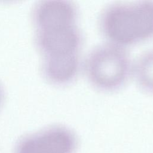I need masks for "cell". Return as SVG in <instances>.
Returning a JSON list of instances; mask_svg holds the SVG:
<instances>
[{"label":"cell","mask_w":153,"mask_h":153,"mask_svg":"<svg viewBox=\"0 0 153 153\" xmlns=\"http://www.w3.org/2000/svg\"><path fill=\"white\" fill-rule=\"evenodd\" d=\"M99 26L107 42L127 47L153 38V1L118 2L106 6Z\"/></svg>","instance_id":"cell-1"},{"label":"cell","mask_w":153,"mask_h":153,"mask_svg":"<svg viewBox=\"0 0 153 153\" xmlns=\"http://www.w3.org/2000/svg\"><path fill=\"white\" fill-rule=\"evenodd\" d=\"M133 63L126 48L106 42L88 53L82 68L94 88L109 93L120 90L132 76Z\"/></svg>","instance_id":"cell-2"},{"label":"cell","mask_w":153,"mask_h":153,"mask_svg":"<svg viewBox=\"0 0 153 153\" xmlns=\"http://www.w3.org/2000/svg\"><path fill=\"white\" fill-rule=\"evenodd\" d=\"M78 137L68 127L53 125L21 137L13 153H75Z\"/></svg>","instance_id":"cell-3"},{"label":"cell","mask_w":153,"mask_h":153,"mask_svg":"<svg viewBox=\"0 0 153 153\" xmlns=\"http://www.w3.org/2000/svg\"><path fill=\"white\" fill-rule=\"evenodd\" d=\"M35 42L43 57L79 53L82 33L76 24L36 30Z\"/></svg>","instance_id":"cell-4"},{"label":"cell","mask_w":153,"mask_h":153,"mask_svg":"<svg viewBox=\"0 0 153 153\" xmlns=\"http://www.w3.org/2000/svg\"><path fill=\"white\" fill-rule=\"evenodd\" d=\"M32 16L36 30L45 29L76 24L78 10L70 1H42L35 6Z\"/></svg>","instance_id":"cell-5"},{"label":"cell","mask_w":153,"mask_h":153,"mask_svg":"<svg viewBox=\"0 0 153 153\" xmlns=\"http://www.w3.org/2000/svg\"><path fill=\"white\" fill-rule=\"evenodd\" d=\"M82 64L79 53L43 57L42 72L45 79L54 85H64L78 76Z\"/></svg>","instance_id":"cell-6"},{"label":"cell","mask_w":153,"mask_h":153,"mask_svg":"<svg viewBox=\"0 0 153 153\" xmlns=\"http://www.w3.org/2000/svg\"><path fill=\"white\" fill-rule=\"evenodd\" d=\"M132 76L141 90L153 95V48L144 51L133 61Z\"/></svg>","instance_id":"cell-7"},{"label":"cell","mask_w":153,"mask_h":153,"mask_svg":"<svg viewBox=\"0 0 153 153\" xmlns=\"http://www.w3.org/2000/svg\"><path fill=\"white\" fill-rule=\"evenodd\" d=\"M3 97H4V92H3L2 88L1 85H0V106L2 104V100H3Z\"/></svg>","instance_id":"cell-8"}]
</instances>
